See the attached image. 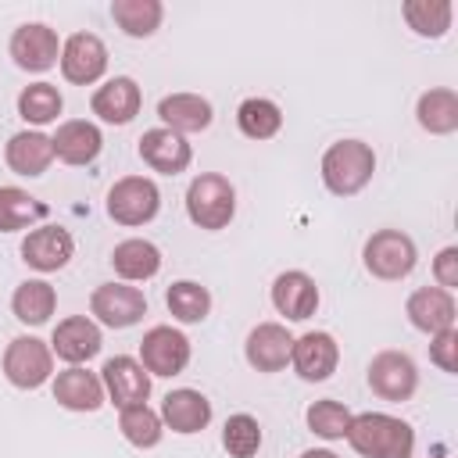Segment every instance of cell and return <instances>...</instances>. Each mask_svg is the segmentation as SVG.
<instances>
[{
    "instance_id": "1",
    "label": "cell",
    "mask_w": 458,
    "mask_h": 458,
    "mask_svg": "<svg viewBox=\"0 0 458 458\" xmlns=\"http://www.w3.org/2000/svg\"><path fill=\"white\" fill-rule=\"evenodd\" d=\"M361 458H411L415 454V429L386 411H361L351 419L344 437Z\"/></svg>"
},
{
    "instance_id": "2",
    "label": "cell",
    "mask_w": 458,
    "mask_h": 458,
    "mask_svg": "<svg viewBox=\"0 0 458 458\" xmlns=\"http://www.w3.org/2000/svg\"><path fill=\"white\" fill-rule=\"evenodd\" d=\"M376 172V154L361 140H336L322 154V182L336 197H354L369 186Z\"/></svg>"
},
{
    "instance_id": "3",
    "label": "cell",
    "mask_w": 458,
    "mask_h": 458,
    "mask_svg": "<svg viewBox=\"0 0 458 458\" xmlns=\"http://www.w3.org/2000/svg\"><path fill=\"white\" fill-rule=\"evenodd\" d=\"M186 215L200 229H225L236 215V190L225 175L204 172L186 190Z\"/></svg>"
},
{
    "instance_id": "4",
    "label": "cell",
    "mask_w": 458,
    "mask_h": 458,
    "mask_svg": "<svg viewBox=\"0 0 458 458\" xmlns=\"http://www.w3.org/2000/svg\"><path fill=\"white\" fill-rule=\"evenodd\" d=\"M365 268L376 276V279H404L415 261H419V250H415V240L401 229H379L365 240Z\"/></svg>"
},
{
    "instance_id": "5",
    "label": "cell",
    "mask_w": 458,
    "mask_h": 458,
    "mask_svg": "<svg viewBox=\"0 0 458 458\" xmlns=\"http://www.w3.org/2000/svg\"><path fill=\"white\" fill-rule=\"evenodd\" d=\"M161 208V193L147 175H122L107 190V215L118 225H147Z\"/></svg>"
},
{
    "instance_id": "6",
    "label": "cell",
    "mask_w": 458,
    "mask_h": 458,
    "mask_svg": "<svg viewBox=\"0 0 458 458\" xmlns=\"http://www.w3.org/2000/svg\"><path fill=\"white\" fill-rule=\"evenodd\" d=\"M54 372V351L39 336H14L4 351V376L18 390H36Z\"/></svg>"
},
{
    "instance_id": "7",
    "label": "cell",
    "mask_w": 458,
    "mask_h": 458,
    "mask_svg": "<svg viewBox=\"0 0 458 458\" xmlns=\"http://www.w3.org/2000/svg\"><path fill=\"white\" fill-rule=\"evenodd\" d=\"M140 365L150 376H179L190 365V340L172 326H154L140 340Z\"/></svg>"
},
{
    "instance_id": "8",
    "label": "cell",
    "mask_w": 458,
    "mask_h": 458,
    "mask_svg": "<svg viewBox=\"0 0 458 458\" xmlns=\"http://www.w3.org/2000/svg\"><path fill=\"white\" fill-rule=\"evenodd\" d=\"M89 311L97 315V322H104L111 329H129L147 315V297H143V290H136L129 283H104L93 290Z\"/></svg>"
},
{
    "instance_id": "9",
    "label": "cell",
    "mask_w": 458,
    "mask_h": 458,
    "mask_svg": "<svg viewBox=\"0 0 458 458\" xmlns=\"http://www.w3.org/2000/svg\"><path fill=\"white\" fill-rule=\"evenodd\" d=\"M11 57L18 68L25 72H47L57 64L61 57V43H57V32L43 21H25L11 32V43H7Z\"/></svg>"
},
{
    "instance_id": "10",
    "label": "cell",
    "mask_w": 458,
    "mask_h": 458,
    "mask_svg": "<svg viewBox=\"0 0 458 458\" xmlns=\"http://www.w3.org/2000/svg\"><path fill=\"white\" fill-rule=\"evenodd\" d=\"M61 75L75 86H89L107 72V47L93 32H75L61 47Z\"/></svg>"
},
{
    "instance_id": "11",
    "label": "cell",
    "mask_w": 458,
    "mask_h": 458,
    "mask_svg": "<svg viewBox=\"0 0 458 458\" xmlns=\"http://www.w3.org/2000/svg\"><path fill=\"white\" fill-rule=\"evenodd\" d=\"M369 386L383 401H408L415 394V386H419L415 361L404 351H379L369 361Z\"/></svg>"
},
{
    "instance_id": "12",
    "label": "cell",
    "mask_w": 458,
    "mask_h": 458,
    "mask_svg": "<svg viewBox=\"0 0 458 458\" xmlns=\"http://www.w3.org/2000/svg\"><path fill=\"white\" fill-rule=\"evenodd\" d=\"M100 383H104L107 401H114L118 408L147 404V397H150V372L129 354L107 358L104 369H100Z\"/></svg>"
},
{
    "instance_id": "13",
    "label": "cell",
    "mask_w": 458,
    "mask_h": 458,
    "mask_svg": "<svg viewBox=\"0 0 458 458\" xmlns=\"http://www.w3.org/2000/svg\"><path fill=\"white\" fill-rule=\"evenodd\" d=\"M336 361H340V347H336V340H333L329 333H322V329H311V333L297 336L293 347H290V365H293V372H297L301 379H308V383L329 379V376L336 372Z\"/></svg>"
},
{
    "instance_id": "14",
    "label": "cell",
    "mask_w": 458,
    "mask_h": 458,
    "mask_svg": "<svg viewBox=\"0 0 458 458\" xmlns=\"http://www.w3.org/2000/svg\"><path fill=\"white\" fill-rule=\"evenodd\" d=\"M72 254H75V240L61 225H39L21 240V261L36 272H57L72 261Z\"/></svg>"
},
{
    "instance_id": "15",
    "label": "cell",
    "mask_w": 458,
    "mask_h": 458,
    "mask_svg": "<svg viewBox=\"0 0 458 458\" xmlns=\"http://www.w3.org/2000/svg\"><path fill=\"white\" fill-rule=\"evenodd\" d=\"M140 104H143V93H140L136 79H129V75L107 79V82L97 86L93 97H89L93 114H97L100 122H107V125H129V122L140 114Z\"/></svg>"
},
{
    "instance_id": "16",
    "label": "cell",
    "mask_w": 458,
    "mask_h": 458,
    "mask_svg": "<svg viewBox=\"0 0 458 458\" xmlns=\"http://www.w3.org/2000/svg\"><path fill=\"white\" fill-rule=\"evenodd\" d=\"M100 326L93 322V318H86V315H68V318H61L57 326H54V340H50V351L61 358V361H68V365H82V361H89V358H97L100 354Z\"/></svg>"
},
{
    "instance_id": "17",
    "label": "cell",
    "mask_w": 458,
    "mask_h": 458,
    "mask_svg": "<svg viewBox=\"0 0 458 458\" xmlns=\"http://www.w3.org/2000/svg\"><path fill=\"white\" fill-rule=\"evenodd\" d=\"M272 304L279 315H286L290 322H304L315 315L318 308V286L308 272L301 268H290V272H279L276 283H272Z\"/></svg>"
},
{
    "instance_id": "18",
    "label": "cell",
    "mask_w": 458,
    "mask_h": 458,
    "mask_svg": "<svg viewBox=\"0 0 458 458\" xmlns=\"http://www.w3.org/2000/svg\"><path fill=\"white\" fill-rule=\"evenodd\" d=\"M140 157H143V165H150L161 175H179V172H186L193 150L179 132L161 125V129H147L140 136Z\"/></svg>"
},
{
    "instance_id": "19",
    "label": "cell",
    "mask_w": 458,
    "mask_h": 458,
    "mask_svg": "<svg viewBox=\"0 0 458 458\" xmlns=\"http://www.w3.org/2000/svg\"><path fill=\"white\" fill-rule=\"evenodd\" d=\"M290 347H293V336L286 333V326H279V322H258L250 329V336H247L243 354H247L250 369H258V372H279L290 361Z\"/></svg>"
},
{
    "instance_id": "20",
    "label": "cell",
    "mask_w": 458,
    "mask_h": 458,
    "mask_svg": "<svg viewBox=\"0 0 458 458\" xmlns=\"http://www.w3.org/2000/svg\"><path fill=\"white\" fill-rule=\"evenodd\" d=\"M404 315L415 329L422 333H444V329H454V297L440 286H419L408 304H404Z\"/></svg>"
},
{
    "instance_id": "21",
    "label": "cell",
    "mask_w": 458,
    "mask_h": 458,
    "mask_svg": "<svg viewBox=\"0 0 458 458\" xmlns=\"http://www.w3.org/2000/svg\"><path fill=\"white\" fill-rule=\"evenodd\" d=\"M50 143H54V157H61L64 165H89V161H97V154L104 147V136H100V129L93 122L68 118V122L57 125Z\"/></svg>"
},
{
    "instance_id": "22",
    "label": "cell",
    "mask_w": 458,
    "mask_h": 458,
    "mask_svg": "<svg viewBox=\"0 0 458 458\" xmlns=\"http://www.w3.org/2000/svg\"><path fill=\"white\" fill-rule=\"evenodd\" d=\"M104 397L107 394H104L100 376L97 372H86L79 365L57 372V379H54V401L61 408H68V411H97L104 404Z\"/></svg>"
},
{
    "instance_id": "23",
    "label": "cell",
    "mask_w": 458,
    "mask_h": 458,
    "mask_svg": "<svg viewBox=\"0 0 458 458\" xmlns=\"http://www.w3.org/2000/svg\"><path fill=\"white\" fill-rule=\"evenodd\" d=\"M161 422L172 433H200L211 422V401L200 390H190V386L172 390L161 401Z\"/></svg>"
},
{
    "instance_id": "24",
    "label": "cell",
    "mask_w": 458,
    "mask_h": 458,
    "mask_svg": "<svg viewBox=\"0 0 458 458\" xmlns=\"http://www.w3.org/2000/svg\"><path fill=\"white\" fill-rule=\"evenodd\" d=\"M4 157H7V168H11V172L36 179V175H43V172L50 168V161H54V143H50V136H43L39 129H25V132H14V136L7 140Z\"/></svg>"
},
{
    "instance_id": "25",
    "label": "cell",
    "mask_w": 458,
    "mask_h": 458,
    "mask_svg": "<svg viewBox=\"0 0 458 458\" xmlns=\"http://www.w3.org/2000/svg\"><path fill=\"white\" fill-rule=\"evenodd\" d=\"M157 118L165 122V129L186 136V132H204L215 114L200 93H172L157 104Z\"/></svg>"
},
{
    "instance_id": "26",
    "label": "cell",
    "mask_w": 458,
    "mask_h": 458,
    "mask_svg": "<svg viewBox=\"0 0 458 458\" xmlns=\"http://www.w3.org/2000/svg\"><path fill=\"white\" fill-rule=\"evenodd\" d=\"M111 265L125 283H147L161 272V250L150 240L132 236V240H122L111 250Z\"/></svg>"
},
{
    "instance_id": "27",
    "label": "cell",
    "mask_w": 458,
    "mask_h": 458,
    "mask_svg": "<svg viewBox=\"0 0 458 458\" xmlns=\"http://www.w3.org/2000/svg\"><path fill=\"white\" fill-rule=\"evenodd\" d=\"M415 118L426 132L433 136H447L458 129V93L451 86H433L419 97L415 104Z\"/></svg>"
},
{
    "instance_id": "28",
    "label": "cell",
    "mask_w": 458,
    "mask_h": 458,
    "mask_svg": "<svg viewBox=\"0 0 458 458\" xmlns=\"http://www.w3.org/2000/svg\"><path fill=\"white\" fill-rule=\"evenodd\" d=\"M54 308H57V293L47 279H25L11 297V311L25 326H43L54 315Z\"/></svg>"
},
{
    "instance_id": "29",
    "label": "cell",
    "mask_w": 458,
    "mask_h": 458,
    "mask_svg": "<svg viewBox=\"0 0 458 458\" xmlns=\"http://www.w3.org/2000/svg\"><path fill=\"white\" fill-rule=\"evenodd\" d=\"M111 18L125 36L147 39V36L157 32V25L165 18V7H161V0H114Z\"/></svg>"
},
{
    "instance_id": "30",
    "label": "cell",
    "mask_w": 458,
    "mask_h": 458,
    "mask_svg": "<svg viewBox=\"0 0 458 458\" xmlns=\"http://www.w3.org/2000/svg\"><path fill=\"white\" fill-rule=\"evenodd\" d=\"M47 204L36 200L29 190L21 186H0V233H18L29 229L32 222L47 218Z\"/></svg>"
},
{
    "instance_id": "31",
    "label": "cell",
    "mask_w": 458,
    "mask_h": 458,
    "mask_svg": "<svg viewBox=\"0 0 458 458\" xmlns=\"http://www.w3.org/2000/svg\"><path fill=\"white\" fill-rule=\"evenodd\" d=\"M236 125L247 140H272L283 129V111L268 97H247L236 107Z\"/></svg>"
},
{
    "instance_id": "32",
    "label": "cell",
    "mask_w": 458,
    "mask_h": 458,
    "mask_svg": "<svg viewBox=\"0 0 458 458\" xmlns=\"http://www.w3.org/2000/svg\"><path fill=\"white\" fill-rule=\"evenodd\" d=\"M401 14H404V21H408L411 32L437 39V36H444V32L451 29L454 7H451L447 0H404Z\"/></svg>"
},
{
    "instance_id": "33",
    "label": "cell",
    "mask_w": 458,
    "mask_h": 458,
    "mask_svg": "<svg viewBox=\"0 0 458 458\" xmlns=\"http://www.w3.org/2000/svg\"><path fill=\"white\" fill-rule=\"evenodd\" d=\"M165 304H168L172 318H179V322H204L211 311V293H208V286H200L193 279H179L168 286Z\"/></svg>"
},
{
    "instance_id": "34",
    "label": "cell",
    "mask_w": 458,
    "mask_h": 458,
    "mask_svg": "<svg viewBox=\"0 0 458 458\" xmlns=\"http://www.w3.org/2000/svg\"><path fill=\"white\" fill-rule=\"evenodd\" d=\"M61 107H64V100H61L57 86H50V82H32V86H25L18 93V114L29 125H50V122H57Z\"/></svg>"
},
{
    "instance_id": "35",
    "label": "cell",
    "mask_w": 458,
    "mask_h": 458,
    "mask_svg": "<svg viewBox=\"0 0 458 458\" xmlns=\"http://www.w3.org/2000/svg\"><path fill=\"white\" fill-rule=\"evenodd\" d=\"M118 429H122V437L132 444V447H157L161 444V433H165V426H161V415L154 411V408H147V404H129V408H122V415H118Z\"/></svg>"
},
{
    "instance_id": "36",
    "label": "cell",
    "mask_w": 458,
    "mask_h": 458,
    "mask_svg": "<svg viewBox=\"0 0 458 458\" xmlns=\"http://www.w3.org/2000/svg\"><path fill=\"white\" fill-rule=\"evenodd\" d=\"M304 419H308V429H311L315 437H322V440H344L354 415L347 411V404L326 397V401L308 404V415H304Z\"/></svg>"
},
{
    "instance_id": "37",
    "label": "cell",
    "mask_w": 458,
    "mask_h": 458,
    "mask_svg": "<svg viewBox=\"0 0 458 458\" xmlns=\"http://www.w3.org/2000/svg\"><path fill=\"white\" fill-rule=\"evenodd\" d=\"M222 447L233 458H254L258 447H261V426H258V419L247 415V411L229 415L225 419V429H222Z\"/></svg>"
},
{
    "instance_id": "38",
    "label": "cell",
    "mask_w": 458,
    "mask_h": 458,
    "mask_svg": "<svg viewBox=\"0 0 458 458\" xmlns=\"http://www.w3.org/2000/svg\"><path fill=\"white\" fill-rule=\"evenodd\" d=\"M454 351H458V329L433 333V344H429V358H433V365H440L444 372H454V369H458Z\"/></svg>"
},
{
    "instance_id": "39",
    "label": "cell",
    "mask_w": 458,
    "mask_h": 458,
    "mask_svg": "<svg viewBox=\"0 0 458 458\" xmlns=\"http://www.w3.org/2000/svg\"><path fill=\"white\" fill-rule=\"evenodd\" d=\"M433 276H437V286L447 293L458 286V247H444L433 258Z\"/></svg>"
},
{
    "instance_id": "40",
    "label": "cell",
    "mask_w": 458,
    "mask_h": 458,
    "mask_svg": "<svg viewBox=\"0 0 458 458\" xmlns=\"http://www.w3.org/2000/svg\"><path fill=\"white\" fill-rule=\"evenodd\" d=\"M301 458H336L333 451H326V447H318V451H304Z\"/></svg>"
}]
</instances>
